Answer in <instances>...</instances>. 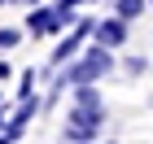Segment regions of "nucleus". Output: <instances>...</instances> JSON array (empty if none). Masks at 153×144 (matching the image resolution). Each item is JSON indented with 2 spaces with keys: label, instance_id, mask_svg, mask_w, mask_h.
Here are the masks:
<instances>
[{
  "label": "nucleus",
  "instance_id": "obj_1",
  "mask_svg": "<svg viewBox=\"0 0 153 144\" xmlns=\"http://www.w3.org/2000/svg\"><path fill=\"white\" fill-rule=\"evenodd\" d=\"M109 70H114V48H101V44L83 48L70 66H61V74H57V83H53V92H48V100H57L61 92H70V87H79V83H101Z\"/></svg>",
  "mask_w": 153,
  "mask_h": 144
},
{
  "label": "nucleus",
  "instance_id": "obj_2",
  "mask_svg": "<svg viewBox=\"0 0 153 144\" xmlns=\"http://www.w3.org/2000/svg\"><path fill=\"white\" fill-rule=\"evenodd\" d=\"M105 127V105H70L66 109V144H96Z\"/></svg>",
  "mask_w": 153,
  "mask_h": 144
},
{
  "label": "nucleus",
  "instance_id": "obj_3",
  "mask_svg": "<svg viewBox=\"0 0 153 144\" xmlns=\"http://www.w3.org/2000/svg\"><path fill=\"white\" fill-rule=\"evenodd\" d=\"M66 26L57 22V9H44V4H35V9L26 13V35L35 39H48V35H61Z\"/></svg>",
  "mask_w": 153,
  "mask_h": 144
},
{
  "label": "nucleus",
  "instance_id": "obj_4",
  "mask_svg": "<svg viewBox=\"0 0 153 144\" xmlns=\"http://www.w3.org/2000/svg\"><path fill=\"white\" fill-rule=\"evenodd\" d=\"M92 44H101V48H123L127 44V22L123 18H96V35H92Z\"/></svg>",
  "mask_w": 153,
  "mask_h": 144
},
{
  "label": "nucleus",
  "instance_id": "obj_5",
  "mask_svg": "<svg viewBox=\"0 0 153 144\" xmlns=\"http://www.w3.org/2000/svg\"><path fill=\"white\" fill-rule=\"evenodd\" d=\"M70 105H105V96L96 83H79V87H70Z\"/></svg>",
  "mask_w": 153,
  "mask_h": 144
},
{
  "label": "nucleus",
  "instance_id": "obj_6",
  "mask_svg": "<svg viewBox=\"0 0 153 144\" xmlns=\"http://www.w3.org/2000/svg\"><path fill=\"white\" fill-rule=\"evenodd\" d=\"M144 9H149V0H114V13L123 18V22H131V18H140Z\"/></svg>",
  "mask_w": 153,
  "mask_h": 144
},
{
  "label": "nucleus",
  "instance_id": "obj_7",
  "mask_svg": "<svg viewBox=\"0 0 153 144\" xmlns=\"http://www.w3.org/2000/svg\"><path fill=\"white\" fill-rule=\"evenodd\" d=\"M26 96H35V70L18 74V100H26Z\"/></svg>",
  "mask_w": 153,
  "mask_h": 144
},
{
  "label": "nucleus",
  "instance_id": "obj_8",
  "mask_svg": "<svg viewBox=\"0 0 153 144\" xmlns=\"http://www.w3.org/2000/svg\"><path fill=\"white\" fill-rule=\"evenodd\" d=\"M18 39H22V31H18V26H0V52L18 48Z\"/></svg>",
  "mask_w": 153,
  "mask_h": 144
},
{
  "label": "nucleus",
  "instance_id": "obj_9",
  "mask_svg": "<svg viewBox=\"0 0 153 144\" xmlns=\"http://www.w3.org/2000/svg\"><path fill=\"white\" fill-rule=\"evenodd\" d=\"M144 70H149L144 57H127V74H144Z\"/></svg>",
  "mask_w": 153,
  "mask_h": 144
},
{
  "label": "nucleus",
  "instance_id": "obj_10",
  "mask_svg": "<svg viewBox=\"0 0 153 144\" xmlns=\"http://www.w3.org/2000/svg\"><path fill=\"white\" fill-rule=\"evenodd\" d=\"M9 74H13V66H9V61H4V57H0V83H4Z\"/></svg>",
  "mask_w": 153,
  "mask_h": 144
},
{
  "label": "nucleus",
  "instance_id": "obj_11",
  "mask_svg": "<svg viewBox=\"0 0 153 144\" xmlns=\"http://www.w3.org/2000/svg\"><path fill=\"white\" fill-rule=\"evenodd\" d=\"M70 4H74V9H79V4H92V0H70Z\"/></svg>",
  "mask_w": 153,
  "mask_h": 144
},
{
  "label": "nucleus",
  "instance_id": "obj_12",
  "mask_svg": "<svg viewBox=\"0 0 153 144\" xmlns=\"http://www.w3.org/2000/svg\"><path fill=\"white\" fill-rule=\"evenodd\" d=\"M0 109H9V105H4V96H0Z\"/></svg>",
  "mask_w": 153,
  "mask_h": 144
},
{
  "label": "nucleus",
  "instance_id": "obj_13",
  "mask_svg": "<svg viewBox=\"0 0 153 144\" xmlns=\"http://www.w3.org/2000/svg\"><path fill=\"white\" fill-rule=\"evenodd\" d=\"M149 9H153V0H149Z\"/></svg>",
  "mask_w": 153,
  "mask_h": 144
},
{
  "label": "nucleus",
  "instance_id": "obj_14",
  "mask_svg": "<svg viewBox=\"0 0 153 144\" xmlns=\"http://www.w3.org/2000/svg\"><path fill=\"white\" fill-rule=\"evenodd\" d=\"M109 144H114V140H109Z\"/></svg>",
  "mask_w": 153,
  "mask_h": 144
}]
</instances>
